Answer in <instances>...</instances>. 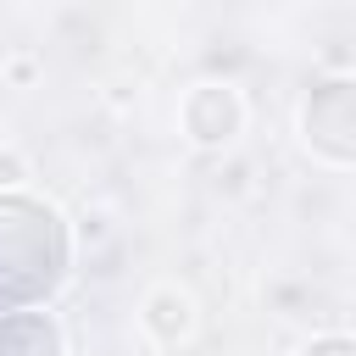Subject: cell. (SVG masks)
I'll list each match as a JSON object with an SVG mask.
<instances>
[{
  "label": "cell",
  "mask_w": 356,
  "mask_h": 356,
  "mask_svg": "<svg viewBox=\"0 0 356 356\" xmlns=\"http://www.w3.org/2000/svg\"><path fill=\"white\" fill-rule=\"evenodd\" d=\"M300 128L306 139L334 156V161H356V78H328L306 95V111H300Z\"/></svg>",
  "instance_id": "7a4b0ae2"
},
{
  "label": "cell",
  "mask_w": 356,
  "mask_h": 356,
  "mask_svg": "<svg viewBox=\"0 0 356 356\" xmlns=\"http://www.w3.org/2000/svg\"><path fill=\"white\" fill-rule=\"evenodd\" d=\"M145 323H150V334L156 339H184L189 334V323H195V312H189V295H178V289H156L150 300H145Z\"/></svg>",
  "instance_id": "5b68a950"
},
{
  "label": "cell",
  "mask_w": 356,
  "mask_h": 356,
  "mask_svg": "<svg viewBox=\"0 0 356 356\" xmlns=\"http://www.w3.org/2000/svg\"><path fill=\"white\" fill-rule=\"evenodd\" d=\"M0 356H61V334L44 312H0Z\"/></svg>",
  "instance_id": "277c9868"
},
{
  "label": "cell",
  "mask_w": 356,
  "mask_h": 356,
  "mask_svg": "<svg viewBox=\"0 0 356 356\" xmlns=\"http://www.w3.org/2000/svg\"><path fill=\"white\" fill-rule=\"evenodd\" d=\"M306 356H356V339H345V334H328V339H317Z\"/></svg>",
  "instance_id": "8992f818"
},
{
  "label": "cell",
  "mask_w": 356,
  "mask_h": 356,
  "mask_svg": "<svg viewBox=\"0 0 356 356\" xmlns=\"http://www.w3.org/2000/svg\"><path fill=\"white\" fill-rule=\"evenodd\" d=\"M67 267V234L61 217L39 200L0 195V300L22 306L56 289Z\"/></svg>",
  "instance_id": "6da1fadb"
},
{
  "label": "cell",
  "mask_w": 356,
  "mask_h": 356,
  "mask_svg": "<svg viewBox=\"0 0 356 356\" xmlns=\"http://www.w3.org/2000/svg\"><path fill=\"white\" fill-rule=\"evenodd\" d=\"M239 117H245L239 111V95L222 89V83H200L189 95V106H184V128H189L195 145H228L239 134Z\"/></svg>",
  "instance_id": "3957f363"
}]
</instances>
